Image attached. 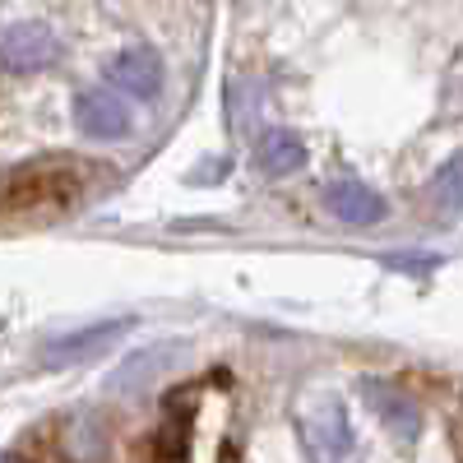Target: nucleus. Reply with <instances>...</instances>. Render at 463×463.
<instances>
[{"label": "nucleus", "instance_id": "5", "mask_svg": "<svg viewBox=\"0 0 463 463\" xmlns=\"http://www.w3.org/2000/svg\"><path fill=\"white\" fill-rule=\"evenodd\" d=\"M130 329V320H102V325H89L80 334H65V338H52L47 343V362L52 366H70V362H89L98 357L111 338H121Z\"/></svg>", "mask_w": 463, "mask_h": 463}, {"label": "nucleus", "instance_id": "10", "mask_svg": "<svg viewBox=\"0 0 463 463\" xmlns=\"http://www.w3.org/2000/svg\"><path fill=\"white\" fill-rule=\"evenodd\" d=\"M436 204L440 209H463V153L445 163V172L436 176Z\"/></svg>", "mask_w": 463, "mask_h": 463}, {"label": "nucleus", "instance_id": "3", "mask_svg": "<svg viewBox=\"0 0 463 463\" xmlns=\"http://www.w3.org/2000/svg\"><path fill=\"white\" fill-rule=\"evenodd\" d=\"M107 84L111 93H130V98H158L163 93V65L153 52L130 47L107 65Z\"/></svg>", "mask_w": 463, "mask_h": 463}, {"label": "nucleus", "instance_id": "6", "mask_svg": "<svg viewBox=\"0 0 463 463\" xmlns=\"http://www.w3.org/2000/svg\"><path fill=\"white\" fill-rule=\"evenodd\" d=\"M325 204H329V213H334L338 222H353V227H366V222L384 218V200L375 195L371 185H362V181H338V185H329Z\"/></svg>", "mask_w": 463, "mask_h": 463}, {"label": "nucleus", "instance_id": "8", "mask_svg": "<svg viewBox=\"0 0 463 463\" xmlns=\"http://www.w3.org/2000/svg\"><path fill=\"white\" fill-rule=\"evenodd\" d=\"M301 158H306V148L292 130H269L255 148V163H260L264 176H288V172L301 167Z\"/></svg>", "mask_w": 463, "mask_h": 463}, {"label": "nucleus", "instance_id": "9", "mask_svg": "<svg viewBox=\"0 0 463 463\" xmlns=\"http://www.w3.org/2000/svg\"><path fill=\"white\" fill-rule=\"evenodd\" d=\"M185 449H190V412L181 403L167 408L158 436H153V454L148 463H185Z\"/></svg>", "mask_w": 463, "mask_h": 463}, {"label": "nucleus", "instance_id": "11", "mask_svg": "<svg viewBox=\"0 0 463 463\" xmlns=\"http://www.w3.org/2000/svg\"><path fill=\"white\" fill-rule=\"evenodd\" d=\"M10 463H70L65 454H61V445L56 440H47V436H33Z\"/></svg>", "mask_w": 463, "mask_h": 463}, {"label": "nucleus", "instance_id": "4", "mask_svg": "<svg viewBox=\"0 0 463 463\" xmlns=\"http://www.w3.org/2000/svg\"><path fill=\"white\" fill-rule=\"evenodd\" d=\"M74 121L89 139H121L130 130V107L121 102V93H84L74 102Z\"/></svg>", "mask_w": 463, "mask_h": 463}, {"label": "nucleus", "instance_id": "1", "mask_svg": "<svg viewBox=\"0 0 463 463\" xmlns=\"http://www.w3.org/2000/svg\"><path fill=\"white\" fill-rule=\"evenodd\" d=\"M98 163L74 158V153H47L24 167L10 172L5 190H0V209L5 213H61L74 200L89 195V185L98 181Z\"/></svg>", "mask_w": 463, "mask_h": 463}, {"label": "nucleus", "instance_id": "7", "mask_svg": "<svg viewBox=\"0 0 463 463\" xmlns=\"http://www.w3.org/2000/svg\"><path fill=\"white\" fill-rule=\"evenodd\" d=\"M362 390H366L371 408L380 412V421H384V427H390L399 440H408V436L417 431V408H412V399H408L403 390H394V384H384V380H366Z\"/></svg>", "mask_w": 463, "mask_h": 463}, {"label": "nucleus", "instance_id": "2", "mask_svg": "<svg viewBox=\"0 0 463 463\" xmlns=\"http://www.w3.org/2000/svg\"><path fill=\"white\" fill-rule=\"evenodd\" d=\"M61 56V43L47 24H10L0 28V61L10 70L28 74V70H47Z\"/></svg>", "mask_w": 463, "mask_h": 463}]
</instances>
